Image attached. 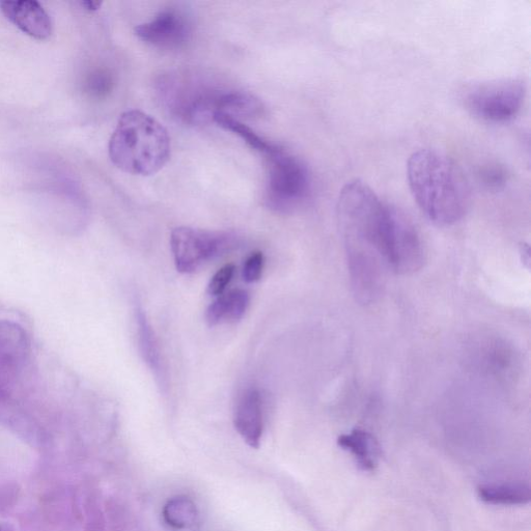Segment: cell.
Instances as JSON below:
<instances>
[{"instance_id": "cell-21", "label": "cell", "mask_w": 531, "mask_h": 531, "mask_svg": "<svg viewBox=\"0 0 531 531\" xmlns=\"http://www.w3.org/2000/svg\"><path fill=\"white\" fill-rule=\"evenodd\" d=\"M264 269V255L254 253L251 255L243 269V278L247 284H254L260 281Z\"/></svg>"}, {"instance_id": "cell-3", "label": "cell", "mask_w": 531, "mask_h": 531, "mask_svg": "<svg viewBox=\"0 0 531 531\" xmlns=\"http://www.w3.org/2000/svg\"><path fill=\"white\" fill-rule=\"evenodd\" d=\"M162 102L178 121L199 126L213 122L215 115L256 118L263 114V103L243 91L217 88L202 78L170 74L158 82Z\"/></svg>"}, {"instance_id": "cell-6", "label": "cell", "mask_w": 531, "mask_h": 531, "mask_svg": "<svg viewBox=\"0 0 531 531\" xmlns=\"http://www.w3.org/2000/svg\"><path fill=\"white\" fill-rule=\"evenodd\" d=\"M267 160V206L281 213L294 211L309 198L312 183L309 170L299 158L282 147Z\"/></svg>"}, {"instance_id": "cell-7", "label": "cell", "mask_w": 531, "mask_h": 531, "mask_svg": "<svg viewBox=\"0 0 531 531\" xmlns=\"http://www.w3.org/2000/svg\"><path fill=\"white\" fill-rule=\"evenodd\" d=\"M386 259L389 271L411 275L426 262L425 249L414 223L399 208L389 207L386 237Z\"/></svg>"}, {"instance_id": "cell-18", "label": "cell", "mask_w": 531, "mask_h": 531, "mask_svg": "<svg viewBox=\"0 0 531 531\" xmlns=\"http://www.w3.org/2000/svg\"><path fill=\"white\" fill-rule=\"evenodd\" d=\"M137 320L139 344H141L139 346H141L142 354L150 368L156 372V375H159L161 371L160 356L153 330L142 311H138Z\"/></svg>"}, {"instance_id": "cell-17", "label": "cell", "mask_w": 531, "mask_h": 531, "mask_svg": "<svg viewBox=\"0 0 531 531\" xmlns=\"http://www.w3.org/2000/svg\"><path fill=\"white\" fill-rule=\"evenodd\" d=\"M167 524L175 528H187L197 520L198 512L194 503L187 497H176L169 502L163 511Z\"/></svg>"}, {"instance_id": "cell-16", "label": "cell", "mask_w": 531, "mask_h": 531, "mask_svg": "<svg viewBox=\"0 0 531 531\" xmlns=\"http://www.w3.org/2000/svg\"><path fill=\"white\" fill-rule=\"evenodd\" d=\"M480 498L491 505H525L530 501V488L524 484L484 486L479 490Z\"/></svg>"}, {"instance_id": "cell-5", "label": "cell", "mask_w": 531, "mask_h": 531, "mask_svg": "<svg viewBox=\"0 0 531 531\" xmlns=\"http://www.w3.org/2000/svg\"><path fill=\"white\" fill-rule=\"evenodd\" d=\"M526 95L525 82L519 78H500L472 83L461 101L469 113L485 122L506 123L520 113Z\"/></svg>"}, {"instance_id": "cell-10", "label": "cell", "mask_w": 531, "mask_h": 531, "mask_svg": "<svg viewBox=\"0 0 531 531\" xmlns=\"http://www.w3.org/2000/svg\"><path fill=\"white\" fill-rule=\"evenodd\" d=\"M6 18L26 35L40 41L52 35V22L44 8L34 0H16L0 3Z\"/></svg>"}, {"instance_id": "cell-1", "label": "cell", "mask_w": 531, "mask_h": 531, "mask_svg": "<svg viewBox=\"0 0 531 531\" xmlns=\"http://www.w3.org/2000/svg\"><path fill=\"white\" fill-rule=\"evenodd\" d=\"M389 206L359 180L341 191L338 219L345 242L351 285L356 300L375 302L383 293L386 274V236Z\"/></svg>"}, {"instance_id": "cell-14", "label": "cell", "mask_w": 531, "mask_h": 531, "mask_svg": "<svg viewBox=\"0 0 531 531\" xmlns=\"http://www.w3.org/2000/svg\"><path fill=\"white\" fill-rule=\"evenodd\" d=\"M339 444L356 457L362 469L371 470L375 467L379 446L368 432L354 430L350 434L342 435Z\"/></svg>"}, {"instance_id": "cell-19", "label": "cell", "mask_w": 531, "mask_h": 531, "mask_svg": "<svg viewBox=\"0 0 531 531\" xmlns=\"http://www.w3.org/2000/svg\"><path fill=\"white\" fill-rule=\"evenodd\" d=\"M24 367L0 357V404L12 399V391Z\"/></svg>"}, {"instance_id": "cell-8", "label": "cell", "mask_w": 531, "mask_h": 531, "mask_svg": "<svg viewBox=\"0 0 531 531\" xmlns=\"http://www.w3.org/2000/svg\"><path fill=\"white\" fill-rule=\"evenodd\" d=\"M233 243L230 234L188 227L176 228L171 236L175 264L181 273L197 271L206 262L225 253Z\"/></svg>"}, {"instance_id": "cell-12", "label": "cell", "mask_w": 531, "mask_h": 531, "mask_svg": "<svg viewBox=\"0 0 531 531\" xmlns=\"http://www.w3.org/2000/svg\"><path fill=\"white\" fill-rule=\"evenodd\" d=\"M30 355L31 341L24 328L12 321H0V357L25 367Z\"/></svg>"}, {"instance_id": "cell-4", "label": "cell", "mask_w": 531, "mask_h": 531, "mask_svg": "<svg viewBox=\"0 0 531 531\" xmlns=\"http://www.w3.org/2000/svg\"><path fill=\"white\" fill-rule=\"evenodd\" d=\"M109 157L118 169L134 176H152L171 156L169 132L139 110L123 114L110 138Z\"/></svg>"}, {"instance_id": "cell-9", "label": "cell", "mask_w": 531, "mask_h": 531, "mask_svg": "<svg viewBox=\"0 0 531 531\" xmlns=\"http://www.w3.org/2000/svg\"><path fill=\"white\" fill-rule=\"evenodd\" d=\"M135 34L156 48L173 50L182 48L190 40L192 25L184 12L167 9L153 20L136 26Z\"/></svg>"}, {"instance_id": "cell-20", "label": "cell", "mask_w": 531, "mask_h": 531, "mask_svg": "<svg viewBox=\"0 0 531 531\" xmlns=\"http://www.w3.org/2000/svg\"><path fill=\"white\" fill-rule=\"evenodd\" d=\"M235 270L236 267L233 264H228L220 268L211 278L208 293L212 296L222 295L231 283Z\"/></svg>"}, {"instance_id": "cell-11", "label": "cell", "mask_w": 531, "mask_h": 531, "mask_svg": "<svg viewBox=\"0 0 531 531\" xmlns=\"http://www.w3.org/2000/svg\"><path fill=\"white\" fill-rule=\"evenodd\" d=\"M234 423L244 441L258 449L263 434V411L261 395L256 388H250L242 395L235 411Z\"/></svg>"}, {"instance_id": "cell-15", "label": "cell", "mask_w": 531, "mask_h": 531, "mask_svg": "<svg viewBox=\"0 0 531 531\" xmlns=\"http://www.w3.org/2000/svg\"><path fill=\"white\" fill-rule=\"evenodd\" d=\"M213 122L221 128L238 135L253 150L260 152L266 157L274 154L281 147L271 144L258 135L253 129L243 124L238 118L225 114L215 115Z\"/></svg>"}, {"instance_id": "cell-2", "label": "cell", "mask_w": 531, "mask_h": 531, "mask_svg": "<svg viewBox=\"0 0 531 531\" xmlns=\"http://www.w3.org/2000/svg\"><path fill=\"white\" fill-rule=\"evenodd\" d=\"M413 198L427 218L440 227L459 222L470 206V187L460 166L432 149L414 152L407 164Z\"/></svg>"}, {"instance_id": "cell-13", "label": "cell", "mask_w": 531, "mask_h": 531, "mask_svg": "<svg viewBox=\"0 0 531 531\" xmlns=\"http://www.w3.org/2000/svg\"><path fill=\"white\" fill-rule=\"evenodd\" d=\"M249 305V295L244 290H234L220 295L207 310L206 321L216 326L222 321L237 322L243 318Z\"/></svg>"}, {"instance_id": "cell-22", "label": "cell", "mask_w": 531, "mask_h": 531, "mask_svg": "<svg viewBox=\"0 0 531 531\" xmlns=\"http://www.w3.org/2000/svg\"><path fill=\"white\" fill-rule=\"evenodd\" d=\"M483 183L491 189H499L507 182V173L498 165L486 167L481 173Z\"/></svg>"}, {"instance_id": "cell-23", "label": "cell", "mask_w": 531, "mask_h": 531, "mask_svg": "<svg viewBox=\"0 0 531 531\" xmlns=\"http://www.w3.org/2000/svg\"><path fill=\"white\" fill-rule=\"evenodd\" d=\"M81 5L83 7H85L86 9L90 10V11H96L100 8L101 6V3H96V2H83L81 3Z\"/></svg>"}]
</instances>
